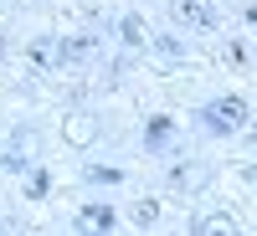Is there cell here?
<instances>
[{
  "label": "cell",
  "mask_w": 257,
  "mask_h": 236,
  "mask_svg": "<svg viewBox=\"0 0 257 236\" xmlns=\"http://www.w3.org/2000/svg\"><path fill=\"white\" fill-rule=\"evenodd\" d=\"M196 236H237V221H231V216H206L196 226Z\"/></svg>",
  "instance_id": "obj_8"
},
{
  "label": "cell",
  "mask_w": 257,
  "mask_h": 236,
  "mask_svg": "<svg viewBox=\"0 0 257 236\" xmlns=\"http://www.w3.org/2000/svg\"><path fill=\"white\" fill-rule=\"evenodd\" d=\"M134 221H139V226H155V221H160V200H139V205H134Z\"/></svg>",
  "instance_id": "obj_9"
},
{
  "label": "cell",
  "mask_w": 257,
  "mask_h": 236,
  "mask_svg": "<svg viewBox=\"0 0 257 236\" xmlns=\"http://www.w3.org/2000/svg\"><path fill=\"white\" fill-rule=\"evenodd\" d=\"M165 134H170V118H149V139H155V144H160Z\"/></svg>",
  "instance_id": "obj_11"
},
{
  "label": "cell",
  "mask_w": 257,
  "mask_h": 236,
  "mask_svg": "<svg viewBox=\"0 0 257 236\" xmlns=\"http://www.w3.org/2000/svg\"><path fill=\"white\" fill-rule=\"evenodd\" d=\"M77 226H82V231H108V226H113V210H108V205H88V210L77 216Z\"/></svg>",
  "instance_id": "obj_6"
},
{
  "label": "cell",
  "mask_w": 257,
  "mask_h": 236,
  "mask_svg": "<svg viewBox=\"0 0 257 236\" xmlns=\"http://www.w3.org/2000/svg\"><path fill=\"white\" fill-rule=\"evenodd\" d=\"M247 180H252V185H257V164H252V169H247Z\"/></svg>",
  "instance_id": "obj_12"
},
{
  "label": "cell",
  "mask_w": 257,
  "mask_h": 236,
  "mask_svg": "<svg viewBox=\"0 0 257 236\" xmlns=\"http://www.w3.org/2000/svg\"><path fill=\"white\" fill-rule=\"evenodd\" d=\"M206 118H211L216 134H231V128L247 123V103H242V98H216V103L206 108Z\"/></svg>",
  "instance_id": "obj_1"
},
{
  "label": "cell",
  "mask_w": 257,
  "mask_h": 236,
  "mask_svg": "<svg viewBox=\"0 0 257 236\" xmlns=\"http://www.w3.org/2000/svg\"><path fill=\"white\" fill-rule=\"evenodd\" d=\"M26 62H31V67H57L62 52H57V41L41 36V41H31V47H26Z\"/></svg>",
  "instance_id": "obj_5"
},
{
  "label": "cell",
  "mask_w": 257,
  "mask_h": 236,
  "mask_svg": "<svg viewBox=\"0 0 257 236\" xmlns=\"http://www.w3.org/2000/svg\"><path fill=\"white\" fill-rule=\"evenodd\" d=\"M170 16H175L180 26H196V31H211V26H216V11L201 6V0H175V6H170Z\"/></svg>",
  "instance_id": "obj_3"
},
{
  "label": "cell",
  "mask_w": 257,
  "mask_h": 236,
  "mask_svg": "<svg viewBox=\"0 0 257 236\" xmlns=\"http://www.w3.org/2000/svg\"><path fill=\"white\" fill-rule=\"evenodd\" d=\"M247 21H257V6H247Z\"/></svg>",
  "instance_id": "obj_13"
},
{
  "label": "cell",
  "mask_w": 257,
  "mask_h": 236,
  "mask_svg": "<svg viewBox=\"0 0 257 236\" xmlns=\"http://www.w3.org/2000/svg\"><path fill=\"white\" fill-rule=\"evenodd\" d=\"M123 41H128V47H149V41H155V36H149V26H144V21L139 16H123Z\"/></svg>",
  "instance_id": "obj_7"
},
{
  "label": "cell",
  "mask_w": 257,
  "mask_h": 236,
  "mask_svg": "<svg viewBox=\"0 0 257 236\" xmlns=\"http://www.w3.org/2000/svg\"><path fill=\"white\" fill-rule=\"evenodd\" d=\"M170 180H175L180 190H201V185L211 180V169H206V164H175V169H170Z\"/></svg>",
  "instance_id": "obj_4"
},
{
  "label": "cell",
  "mask_w": 257,
  "mask_h": 236,
  "mask_svg": "<svg viewBox=\"0 0 257 236\" xmlns=\"http://www.w3.org/2000/svg\"><path fill=\"white\" fill-rule=\"evenodd\" d=\"M88 180H103V185H113V180H123V169H88Z\"/></svg>",
  "instance_id": "obj_10"
},
{
  "label": "cell",
  "mask_w": 257,
  "mask_h": 236,
  "mask_svg": "<svg viewBox=\"0 0 257 236\" xmlns=\"http://www.w3.org/2000/svg\"><path fill=\"white\" fill-rule=\"evenodd\" d=\"M62 139H67L72 149H88V144L98 139V118H93V113H82V108H72L67 118H62Z\"/></svg>",
  "instance_id": "obj_2"
}]
</instances>
